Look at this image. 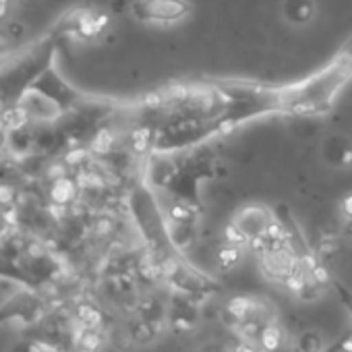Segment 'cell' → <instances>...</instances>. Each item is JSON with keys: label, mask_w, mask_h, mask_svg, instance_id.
Returning <instances> with one entry per match:
<instances>
[{"label": "cell", "mask_w": 352, "mask_h": 352, "mask_svg": "<svg viewBox=\"0 0 352 352\" xmlns=\"http://www.w3.org/2000/svg\"><path fill=\"white\" fill-rule=\"evenodd\" d=\"M108 23H110V19L106 13L81 7V9H73L71 13H67L60 19L58 30L54 34H58L60 38L71 36L77 40H94L106 32Z\"/></svg>", "instance_id": "cell-8"}, {"label": "cell", "mask_w": 352, "mask_h": 352, "mask_svg": "<svg viewBox=\"0 0 352 352\" xmlns=\"http://www.w3.org/2000/svg\"><path fill=\"white\" fill-rule=\"evenodd\" d=\"M321 352H342V342L340 340H336L333 344H329V346H325Z\"/></svg>", "instance_id": "cell-21"}, {"label": "cell", "mask_w": 352, "mask_h": 352, "mask_svg": "<svg viewBox=\"0 0 352 352\" xmlns=\"http://www.w3.org/2000/svg\"><path fill=\"white\" fill-rule=\"evenodd\" d=\"M129 206L139 228V234L147 247L151 267L157 276H166L172 267L185 261V253L174 245L168 218L162 214L153 193L147 185H137L129 197Z\"/></svg>", "instance_id": "cell-2"}, {"label": "cell", "mask_w": 352, "mask_h": 352, "mask_svg": "<svg viewBox=\"0 0 352 352\" xmlns=\"http://www.w3.org/2000/svg\"><path fill=\"white\" fill-rule=\"evenodd\" d=\"M352 79V54L344 48L317 73L290 85H265L241 79H212L228 98L224 112L226 131L245 120L265 114L286 116H323L331 110L340 89Z\"/></svg>", "instance_id": "cell-1"}, {"label": "cell", "mask_w": 352, "mask_h": 352, "mask_svg": "<svg viewBox=\"0 0 352 352\" xmlns=\"http://www.w3.org/2000/svg\"><path fill=\"white\" fill-rule=\"evenodd\" d=\"M317 5L315 0H284L282 3V15L286 23L294 28H305L315 19Z\"/></svg>", "instance_id": "cell-11"}, {"label": "cell", "mask_w": 352, "mask_h": 352, "mask_svg": "<svg viewBox=\"0 0 352 352\" xmlns=\"http://www.w3.org/2000/svg\"><path fill=\"white\" fill-rule=\"evenodd\" d=\"M340 342H342V352H352V331H346L340 338Z\"/></svg>", "instance_id": "cell-20"}, {"label": "cell", "mask_w": 352, "mask_h": 352, "mask_svg": "<svg viewBox=\"0 0 352 352\" xmlns=\"http://www.w3.org/2000/svg\"><path fill=\"white\" fill-rule=\"evenodd\" d=\"M193 13L189 0H135L131 3V15L139 23L174 25Z\"/></svg>", "instance_id": "cell-7"}, {"label": "cell", "mask_w": 352, "mask_h": 352, "mask_svg": "<svg viewBox=\"0 0 352 352\" xmlns=\"http://www.w3.org/2000/svg\"><path fill=\"white\" fill-rule=\"evenodd\" d=\"M325 348L323 336L317 329H305L294 342V352H321Z\"/></svg>", "instance_id": "cell-13"}, {"label": "cell", "mask_w": 352, "mask_h": 352, "mask_svg": "<svg viewBox=\"0 0 352 352\" xmlns=\"http://www.w3.org/2000/svg\"><path fill=\"white\" fill-rule=\"evenodd\" d=\"M323 160L340 170L352 168V139L344 135H329L321 145Z\"/></svg>", "instance_id": "cell-10"}, {"label": "cell", "mask_w": 352, "mask_h": 352, "mask_svg": "<svg viewBox=\"0 0 352 352\" xmlns=\"http://www.w3.org/2000/svg\"><path fill=\"white\" fill-rule=\"evenodd\" d=\"M331 286H333V290H336V294H338V298H340V302L344 305V309L350 313V317H352V290L350 288H346L340 280H331Z\"/></svg>", "instance_id": "cell-16"}, {"label": "cell", "mask_w": 352, "mask_h": 352, "mask_svg": "<svg viewBox=\"0 0 352 352\" xmlns=\"http://www.w3.org/2000/svg\"><path fill=\"white\" fill-rule=\"evenodd\" d=\"M340 212H342V218H344V226H346V232L352 236V193L346 195L340 204Z\"/></svg>", "instance_id": "cell-17"}, {"label": "cell", "mask_w": 352, "mask_h": 352, "mask_svg": "<svg viewBox=\"0 0 352 352\" xmlns=\"http://www.w3.org/2000/svg\"><path fill=\"white\" fill-rule=\"evenodd\" d=\"M241 247L239 245H230V243H224V247L218 251V257H216V263H218V270L220 272H230L239 261H241Z\"/></svg>", "instance_id": "cell-14"}, {"label": "cell", "mask_w": 352, "mask_h": 352, "mask_svg": "<svg viewBox=\"0 0 352 352\" xmlns=\"http://www.w3.org/2000/svg\"><path fill=\"white\" fill-rule=\"evenodd\" d=\"M232 352H263L259 344H255V340H245L241 344H236L232 348Z\"/></svg>", "instance_id": "cell-19"}, {"label": "cell", "mask_w": 352, "mask_h": 352, "mask_svg": "<svg viewBox=\"0 0 352 352\" xmlns=\"http://www.w3.org/2000/svg\"><path fill=\"white\" fill-rule=\"evenodd\" d=\"M257 344L263 352H278L284 346V331L276 321H270L257 336Z\"/></svg>", "instance_id": "cell-12"}, {"label": "cell", "mask_w": 352, "mask_h": 352, "mask_svg": "<svg viewBox=\"0 0 352 352\" xmlns=\"http://www.w3.org/2000/svg\"><path fill=\"white\" fill-rule=\"evenodd\" d=\"M58 34H50L42 42L34 46L30 56L19 58L9 71L0 73V102H21V98L30 91V87L52 69V58L56 52Z\"/></svg>", "instance_id": "cell-3"}, {"label": "cell", "mask_w": 352, "mask_h": 352, "mask_svg": "<svg viewBox=\"0 0 352 352\" xmlns=\"http://www.w3.org/2000/svg\"><path fill=\"white\" fill-rule=\"evenodd\" d=\"M251 247L257 255L259 270L267 280L286 286L288 280L296 274L300 261H298L296 253L290 249V245L284 241V232H282L278 218H276V224L272 226V230L267 232V236L259 239Z\"/></svg>", "instance_id": "cell-5"}, {"label": "cell", "mask_w": 352, "mask_h": 352, "mask_svg": "<svg viewBox=\"0 0 352 352\" xmlns=\"http://www.w3.org/2000/svg\"><path fill=\"white\" fill-rule=\"evenodd\" d=\"M222 133H226L224 114L216 118H206V116L168 118L155 135L153 149L157 153L181 151L206 141L212 135H222Z\"/></svg>", "instance_id": "cell-4"}, {"label": "cell", "mask_w": 352, "mask_h": 352, "mask_svg": "<svg viewBox=\"0 0 352 352\" xmlns=\"http://www.w3.org/2000/svg\"><path fill=\"white\" fill-rule=\"evenodd\" d=\"M183 298H176L168 311V325L176 333H189L197 327L199 323V311L191 302V296L181 294Z\"/></svg>", "instance_id": "cell-9"}, {"label": "cell", "mask_w": 352, "mask_h": 352, "mask_svg": "<svg viewBox=\"0 0 352 352\" xmlns=\"http://www.w3.org/2000/svg\"><path fill=\"white\" fill-rule=\"evenodd\" d=\"M77 315H79V321L85 323V325L91 327V329H98V327L102 325V315H100V311L94 309V307H89V305H81L79 311H77Z\"/></svg>", "instance_id": "cell-15"}, {"label": "cell", "mask_w": 352, "mask_h": 352, "mask_svg": "<svg viewBox=\"0 0 352 352\" xmlns=\"http://www.w3.org/2000/svg\"><path fill=\"white\" fill-rule=\"evenodd\" d=\"M274 224H276V212L263 206H247L224 228V243L239 245V247L253 245L259 239L267 236Z\"/></svg>", "instance_id": "cell-6"}, {"label": "cell", "mask_w": 352, "mask_h": 352, "mask_svg": "<svg viewBox=\"0 0 352 352\" xmlns=\"http://www.w3.org/2000/svg\"><path fill=\"white\" fill-rule=\"evenodd\" d=\"M100 342H102V338H100V333L96 329L85 331L83 338H81V346H83L85 352H96L100 348Z\"/></svg>", "instance_id": "cell-18"}, {"label": "cell", "mask_w": 352, "mask_h": 352, "mask_svg": "<svg viewBox=\"0 0 352 352\" xmlns=\"http://www.w3.org/2000/svg\"><path fill=\"white\" fill-rule=\"evenodd\" d=\"M9 3H11V0H0V17H5V15H7Z\"/></svg>", "instance_id": "cell-22"}, {"label": "cell", "mask_w": 352, "mask_h": 352, "mask_svg": "<svg viewBox=\"0 0 352 352\" xmlns=\"http://www.w3.org/2000/svg\"><path fill=\"white\" fill-rule=\"evenodd\" d=\"M342 48H344L346 52H350V54H352V38H350V40H348V42H346V44H344Z\"/></svg>", "instance_id": "cell-23"}]
</instances>
